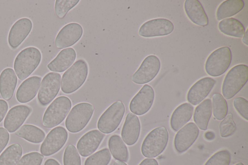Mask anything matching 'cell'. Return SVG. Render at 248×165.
Returning <instances> with one entry per match:
<instances>
[{
	"label": "cell",
	"instance_id": "cell-5",
	"mask_svg": "<svg viewBox=\"0 0 248 165\" xmlns=\"http://www.w3.org/2000/svg\"><path fill=\"white\" fill-rule=\"evenodd\" d=\"M72 106L71 101L66 96L55 99L46 109L43 118V124L52 128L60 124L65 119Z\"/></svg>",
	"mask_w": 248,
	"mask_h": 165
},
{
	"label": "cell",
	"instance_id": "cell-23",
	"mask_svg": "<svg viewBox=\"0 0 248 165\" xmlns=\"http://www.w3.org/2000/svg\"><path fill=\"white\" fill-rule=\"evenodd\" d=\"M76 58L75 50L68 47L61 50L47 64L48 69L54 72H63L73 64Z\"/></svg>",
	"mask_w": 248,
	"mask_h": 165
},
{
	"label": "cell",
	"instance_id": "cell-45",
	"mask_svg": "<svg viewBox=\"0 0 248 165\" xmlns=\"http://www.w3.org/2000/svg\"><path fill=\"white\" fill-rule=\"evenodd\" d=\"M113 165H127L126 163L123 162L122 161L117 160V161H115V162L113 164Z\"/></svg>",
	"mask_w": 248,
	"mask_h": 165
},
{
	"label": "cell",
	"instance_id": "cell-46",
	"mask_svg": "<svg viewBox=\"0 0 248 165\" xmlns=\"http://www.w3.org/2000/svg\"><path fill=\"white\" fill-rule=\"evenodd\" d=\"M235 165H244L242 163L240 162V163L236 164Z\"/></svg>",
	"mask_w": 248,
	"mask_h": 165
},
{
	"label": "cell",
	"instance_id": "cell-41",
	"mask_svg": "<svg viewBox=\"0 0 248 165\" xmlns=\"http://www.w3.org/2000/svg\"><path fill=\"white\" fill-rule=\"evenodd\" d=\"M7 103L3 99H0V122L2 120L8 110Z\"/></svg>",
	"mask_w": 248,
	"mask_h": 165
},
{
	"label": "cell",
	"instance_id": "cell-43",
	"mask_svg": "<svg viewBox=\"0 0 248 165\" xmlns=\"http://www.w3.org/2000/svg\"><path fill=\"white\" fill-rule=\"evenodd\" d=\"M44 165H60L57 161L54 159L50 158L46 160Z\"/></svg>",
	"mask_w": 248,
	"mask_h": 165
},
{
	"label": "cell",
	"instance_id": "cell-35",
	"mask_svg": "<svg viewBox=\"0 0 248 165\" xmlns=\"http://www.w3.org/2000/svg\"><path fill=\"white\" fill-rule=\"evenodd\" d=\"M79 0H57L55 3V12L58 18L62 19L74 8Z\"/></svg>",
	"mask_w": 248,
	"mask_h": 165
},
{
	"label": "cell",
	"instance_id": "cell-24",
	"mask_svg": "<svg viewBox=\"0 0 248 165\" xmlns=\"http://www.w3.org/2000/svg\"><path fill=\"white\" fill-rule=\"evenodd\" d=\"M17 79L15 72L11 68L4 69L0 75V94L6 100H10L13 96Z\"/></svg>",
	"mask_w": 248,
	"mask_h": 165
},
{
	"label": "cell",
	"instance_id": "cell-9",
	"mask_svg": "<svg viewBox=\"0 0 248 165\" xmlns=\"http://www.w3.org/2000/svg\"><path fill=\"white\" fill-rule=\"evenodd\" d=\"M61 75L55 72L47 74L43 78L38 93L40 105L46 106L57 96L61 85Z\"/></svg>",
	"mask_w": 248,
	"mask_h": 165
},
{
	"label": "cell",
	"instance_id": "cell-13",
	"mask_svg": "<svg viewBox=\"0 0 248 165\" xmlns=\"http://www.w3.org/2000/svg\"><path fill=\"white\" fill-rule=\"evenodd\" d=\"M155 98V92L153 88L144 85L131 100L129 109L131 112L142 115L146 113L151 108Z\"/></svg>",
	"mask_w": 248,
	"mask_h": 165
},
{
	"label": "cell",
	"instance_id": "cell-25",
	"mask_svg": "<svg viewBox=\"0 0 248 165\" xmlns=\"http://www.w3.org/2000/svg\"><path fill=\"white\" fill-rule=\"evenodd\" d=\"M194 108L189 103H185L179 105L173 112L170 124L171 129L178 131L191 118Z\"/></svg>",
	"mask_w": 248,
	"mask_h": 165
},
{
	"label": "cell",
	"instance_id": "cell-40",
	"mask_svg": "<svg viewBox=\"0 0 248 165\" xmlns=\"http://www.w3.org/2000/svg\"><path fill=\"white\" fill-rule=\"evenodd\" d=\"M9 139V134L3 127H0V153L6 146Z\"/></svg>",
	"mask_w": 248,
	"mask_h": 165
},
{
	"label": "cell",
	"instance_id": "cell-8",
	"mask_svg": "<svg viewBox=\"0 0 248 165\" xmlns=\"http://www.w3.org/2000/svg\"><path fill=\"white\" fill-rule=\"evenodd\" d=\"M125 112V107L121 101H117L110 105L102 114L97 122L99 131L109 134L119 125Z\"/></svg>",
	"mask_w": 248,
	"mask_h": 165
},
{
	"label": "cell",
	"instance_id": "cell-18",
	"mask_svg": "<svg viewBox=\"0 0 248 165\" xmlns=\"http://www.w3.org/2000/svg\"><path fill=\"white\" fill-rule=\"evenodd\" d=\"M31 111V109L25 105H17L11 108L4 120V127L10 133L17 130L23 123Z\"/></svg>",
	"mask_w": 248,
	"mask_h": 165
},
{
	"label": "cell",
	"instance_id": "cell-38",
	"mask_svg": "<svg viewBox=\"0 0 248 165\" xmlns=\"http://www.w3.org/2000/svg\"><path fill=\"white\" fill-rule=\"evenodd\" d=\"M44 156L37 152H32L24 155L17 165H41Z\"/></svg>",
	"mask_w": 248,
	"mask_h": 165
},
{
	"label": "cell",
	"instance_id": "cell-7",
	"mask_svg": "<svg viewBox=\"0 0 248 165\" xmlns=\"http://www.w3.org/2000/svg\"><path fill=\"white\" fill-rule=\"evenodd\" d=\"M94 111V107L88 103H80L71 110L65 120V126L70 132L81 131L88 123Z\"/></svg>",
	"mask_w": 248,
	"mask_h": 165
},
{
	"label": "cell",
	"instance_id": "cell-39",
	"mask_svg": "<svg viewBox=\"0 0 248 165\" xmlns=\"http://www.w3.org/2000/svg\"><path fill=\"white\" fill-rule=\"evenodd\" d=\"M233 106L238 113L246 120H248V101L242 97L235 98Z\"/></svg>",
	"mask_w": 248,
	"mask_h": 165
},
{
	"label": "cell",
	"instance_id": "cell-30",
	"mask_svg": "<svg viewBox=\"0 0 248 165\" xmlns=\"http://www.w3.org/2000/svg\"><path fill=\"white\" fill-rule=\"evenodd\" d=\"M16 135L34 143L41 142L45 137V134L42 130L30 124H25L21 126L16 132Z\"/></svg>",
	"mask_w": 248,
	"mask_h": 165
},
{
	"label": "cell",
	"instance_id": "cell-36",
	"mask_svg": "<svg viewBox=\"0 0 248 165\" xmlns=\"http://www.w3.org/2000/svg\"><path fill=\"white\" fill-rule=\"evenodd\" d=\"M63 165H81V159L77 149L73 145H68L64 152Z\"/></svg>",
	"mask_w": 248,
	"mask_h": 165
},
{
	"label": "cell",
	"instance_id": "cell-4",
	"mask_svg": "<svg viewBox=\"0 0 248 165\" xmlns=\"http://www.w3.org/2000/svg\"><path fill=\"white\" fill-rule=\"evenodd\" d=\"M169 134L164 126L151 131L144 139L141 148L142 155L147 158H155L165 149L168 142Z\"/></svg>",
	"mask_w": 248,
	"mask_h": 165
},
{
	"label": "cell",
	"instance_id": "cell-2",
	"mask_svg": "<svg viewBox=\"0 0 248 165\" xmlns=\"http://www.w3.org/2000/svg\"><path fill=\"white\" fill-rule=\"evenodd\" d=\"M88 74V66L83 60H77L63 74L61 90L66 94L78 90L85 82Z\"/></svg>",
	"mask_w": 248,
	"mask_h": 165
},
{
	"label": "cell",
	"instance_id": "cell-28",
	"mask_svg": "<svg viewBox=\"0 0 248 165\" xmlns=\"http://www.w3.org/2000/svg\"><path fill=\"white\" fill-rule=\"evenodd\" d=\"M219 30L223 34L237 38H242L245 33V29L242 23L234 18L221 20L218 25Z\"/></svg>",
	"mask_w": 248,
	"mask_h": 165
},
{
	"label": "cell",
	"instance_id": "cell-33",
	"mask_svg": "<svg viewBox=\"0 0 248 165\" xmlns=\"http://www.w3.org/2000/svg\"><path fill=\"white\" fill-rule=\"evenodd\" d=\"M111 160V154L107 148L102 149L88 157L84 165H108Z\"/></svg>",
	"mask_w": 248,
	"mask_h": 165
},
{
	"label": "cell",
	"instance_id": "cell-44",
	"mask_svg": "<svg viewBox=\"0 0 248 165\" xmlns=\"http://www.w3.org/2000/svg\"><path fill=\"white\" fill-rule=\"evenodd\" d=\"M243 43L246 45H248V29L245 31L242 39Z\"/></svg>",
	"mask_w": 248,
	"mask_h": 165
},
{
	"label": "cell",
	"instance_id": "cell-37",
	"mask_svg": "<svg viewBox=\"0 0 248 165\" xmlns=\"http://www.w3.org/2000/svg\"><path fill=\"white\" fill-rule=\"evenodd\" d=\"M231 159V154L228 150H221L213 154L204 165H229Z\"/></svg>",
	"mask_w": 248,
	"mask_h": 165
},
{
	"label": "cell",
	"instance_id": "cell-42",
	"mask_svg": "<svg viewBox=\"0 0 248 165\" xmlns=\"http://www.w3.org/2000/svg\"><path fill=\"white\" fill-rule=\"evenodd\" d=\"M139 165H158V163L155 159L146 158Z\"/></svg>",
	"mask_w": 248,
	"mask_h": 165
},
{
	"label": "cell",
	"instance_id": "cell-34",
	"mask_svg": "<svg viewBox=\"0 0 248 165\" xmlns=\"http://www.w3.org/2000/svg\"><path fill=\"white\" fill-rule=\"evenodd\" d=\"M236 129V124L231 113L227 115L219 125L220 135L222 137H228L232 135Z\"/></svg>",
	"mask_w": 248,
	"mask_h": 165
},
{
	"label": "cell",
	"instance_id": "cell-31",
	"mask_svg": "<svg viewBox=\"0 0 248 165\" xmlns=\"http://www.w3.org/2000/svg\"><path fill=\"white\" fill-rule=\"evenodd\" d=\"M22 154V148L17 143L13 144L0 155V165H16Z\"/></svg>",
	"mask_w": 248,
	"mask_h": 165
},
{
	"label": "cell",
	"instance_id": "cell-15",
	"mask_svg": "<svg viewBox=\"0 0 248 165\" xmlns=\"http://www.w3.org/2000/svg\"><path fill=\"white\" fill-rule=\"evenodd\" d=\"M199 130L193 122L188 123L176 133L174 139L175 149L178 153L187 150L198 137Z\"/></svg>",
	"mask_w": 248,
	"mask_h": 165
},
{
	"label": "cell",
	"instance_id": "cell-32",
	"mask_svg": "<svg viewBox=\"0 0 248 165\" xmlns=\"http://www.w3.org/2000/svg\"><path fill=\"white\" fill-rule=\"evenodd\" d=\"M212 107L213 115L217 120H222L227 115L228 104L226 99L220 93H216L213 95Z\"/></svg>",
	"mask_w": 248,
	"mask_h": 165
},
{
	"label": "cell",
	"instance_id": "cell-17",
	"mask_svg": "<svg viewBox=\"0 0 248 165\" xmlns=\"http://www.w3.org/2000/svg\"><path fill=\"white\" fill-rule=\"evenodd\" d=\"M216 82L215 79L209 77H203L197 81L187 92L188 102L194 105L201 103L210 93Z\"/></svg>",
	"mask_w": 248,
	"mask_h": 165
},
{
	"label": "cell",
	"instance_id": "cell-16",
	"mask_svg": "<svg viewBox=\"0 0 248 165\" xmlns=\"http://www.w3.org/2000/svg\"><path fill=\"white\" fill-rule=\"evenodd\" d=\"M32 28L31 21L24 17L17 20L11 28L8 42L13 49L17 48L28 36Z\"/></svg>",
	"mask_w": 248,
	"mask_h": 165
},
{
	"label": "cell",
	"instance_id": "cell-22",
	"mask_svg": "<svg viewBox=\"0 0 248 165\" xmlns=\"http://www.w3.org/2000/svg\"><path fill=\"white\" fill-rule=\"evenodd\" d=\"M184 9L187 16L193 23L201 27L208 25V17L199 0H185Z\"/></svg>",
	"mask_w": 248,
	"mask_h": 165
},
{
	"label": "cell",
	"instance_id": "cell-29",
	"mask_svg": "<svg viewBox=\"0 0 248 165\" xmlns=\"http://www.w3.org/2000/svg\"><path fill=\"white\" fill-rule=\"evenodd\" d=\"M108 145L110 152L115 159L125 162L128 161V149L119 135H114L111 136Z\"/></svg>",
	"mask_w": 248,
	"mask_h": 165
},
{
	"label": "cell",
	"instance_id": "cell-3",
	"mask_svg": "<svg viewBox=\"0 0 248 165\" xmlns=\"http://www.w3.org/2000/svg\"><path fill=\"white\" fill-rule=\"evenodd\" d=\"M248 80V67L241 64L234 66L226 74L222 86V93L225 99L234 97Z\"/></svg>",
	"mask_w": 248,
	"mask_h": 165
},
{
	"label": "cell",
	"instance_id": "cell-21",
	"mask_svg": "<svg viewBox=\"0 0 248 165\" xmlns=\"http://www.w3.org/2000/svg\"><path fill=\"white\" fill-rule=\"evenodd\" d=\"M41 79L38 76H32L25 80L17 90V100L19 103H26L32 100L37 93Z\"/></svg>",
	"mask_w": 248,
	"mask_h": 165
},
{
	"label": "cell",
	"instance_id": "cell-1",
	"mask_svg": "<svg viewBox=\"0 0 248 165\" xmlns=\"http://www.w3.org/2000/svg\"><path fill=\"white\" fill-rule=\"evenodd\" d=\"M42 58L40 50L35 47H28L16 56L14 68L18 78L23 80L30 75L39 65Z\"/></svg>",
	"mask_w": 248,
	"mask_h": 165
},
{
	"label": "cell",
	"instance_id": "cell-27",
	"mask_svg": "<svg viewBox=\"0 0 248 165\" xmlns=\"http://www.w3.org/2000/svg\"><path fill=\"white\" fill-rule=\"evenodd\" d=\"M243 0H226L218 7L216 12L217 20L232 16L240 12L244 7Z\"/></svg>",
	"mask_w": 248,
	"mask_h": 165
},
{
	"label": "cell",
	"instance_id": "cell-26",
	"mask_svg": "<svg viewBox=\"0 0 248 165\" xmlns=\"http://www.w3.org/2000/svg\"><path fill=\"white\" fill-rule=\"evenodd\" d=\"M212 112V101L210 99L204 100L195 108L193 120L201 130L205 131L207 129Z\"/></svg>",
	"mask_w": 248,
	"mask_h": 165
},
{
	"label": "cell",
	"instance_id": "cell-20",
	"mask_svg": "<svg viewBox=\"0 0 248 165\" xmlns=\"http://www.w3.org/2000/svg\"><path fill=\"white\" fill-rule=\"evenodd\" d=\"M140 131V124L138 117L134 114L128 113L122 130L123 140L127 145H134L138 140Z\"/></svg>",
	"mask_w": 248,
	"mask_h": 165
},
{
	"label": "cell",
	"instance_id": "cell-10",
	"mask_svg": "<svg viewBox=\"0 0 248 165\" xmlns=\"http://www.w3.org/2000/svg\"><path fill=\"white\" fill-rule=\"evenodd\" d=\"M160 68L159 59L155 55L146 57L132 77V80L137 84H143L152 81L157 75Z\"/></svg>",
	"mask_w": 248,
	"mask_h": 165
},
{
	"label": "cell",
	"instance_id": "cell-6",
	"mask_svg": "<svg viewBox=\"0 0 248 165\" xmlns=\"http://www.w3.org/2000/svg\"><path fill=\"white\" fill-rule=\"evenodd\" d=\"M232 59V52L229 47L222 46L217 49L210 54L206 60V72L213 77L223 75L229 68Z\"/></svg>",
	"mask_w": 248,
	"mask_h": 165
},
{
	"label": "cell",
	"instance_id": "cell-11",
	"mask_svg": "<svg viewBox=\"0 0 248 165\" xmlns=\"http://www.w3.org/2000/svg\"><path fill=\"white\" fill-rule=\"evenodd\" d=\"M68 138L66 130L62 126H58L47 134L40 147V152L44 156H50L64 146Z\"/></svg>",
	"mask_w": 248,
	"mask_h": 165
},
{
	"label": "cell",
	"instance_id": "cell-12",
	"mask_svg": "<svg viewBox=\"0 0 248 165\" xmlns=\"http://www.w3.org/2000/svg\"><path fill=\"white\" fill-rule=\"evenodd\" d=\"M174 25L170 20L159 18L150 20L140 27L139 34L143 37L166 36L171 33Z\"/></svg>",
	"mask_w": 248,
	"mask_h": 165
},
{
	"label": "cell",
	"instance_id": "cell-14",
	"mask_svg": "<svg viewBox=\"0 0 248 165\" xmlns=\"http://www.w3.org/2000/svg\"><path fill=\"white\" fill-rule=\"evenodd\" d=\"M83 34L82 26L77 23H70L59 31L55 40V46L58 49H64L75 44Z\"/></svg>",
	"mask_w": 248,
	"mask_h": 165
},
{
	"label": "cell",
	"instance_id": "cell-19",
	"mask_svg": "<svg viewBox=\"0 0 248 165\" xmlns=\"http://www.w3.org/2000/svg\"><path fill=\"white\" fill-rule=\"evenodd\" d=\"M105 135L98 130H91L84 134L78 140L77 148L83 157L93 153L98 148Z\"/></svg>",
	"mask_w": 248,
	"mask_h": 165
}]
</instances>
